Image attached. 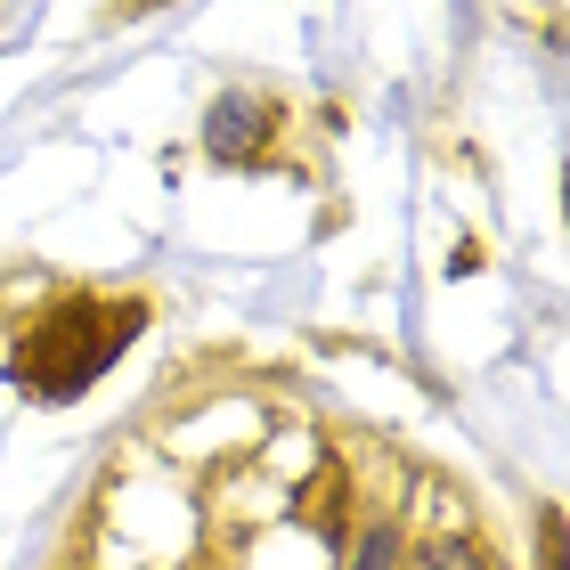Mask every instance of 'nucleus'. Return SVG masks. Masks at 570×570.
Wrapping results in <instances>:
<instances>
[{
  "instance_id": "7ed1b4c3",
  "label": "nucleus",
  "mask_w": 570,
  "mask_h": 570,
  "mask_svg": "<svg viewBox=\"0 0 570 570\" xmlns=\"http://www.w3.org/2000/svg\"><path fill=\"white\" fill-rule=\"evenodd\" d=\"M416 570H498V562H489L473 538H432V547L416 554Z\"/></svg>"
},
{
  "instance_id": "f03ea898",
  "label": "nucleus",
  "mask_w": 570,
  "mask_h": 570,
  "mask_svg": "<svg viewBox=\"0 0 570 570\" xmlns=\"http://www.w3.org/2000/svg\"><path fill=\"white\" fill-rule=\"evenodd\" d=\"M253 131H262V115H253L245 98H220V107H213V155H245Z\"/></svg>"
},
{
  "instance_id": "f257e3e1",
  "label": "nucleus",
  "mask_w": 570,
  "mask_h": 570,
  "mask_svg": "<svg viewBox=\"0 0 570 570\" xmlns=\"http://www.w3.org/2000/svg\"><path fill=\"white\" fill-rule=\"evenodd\" d=\"M139 326H147L139 302H66L58 318H41L33 343L17 351V383L41 392V400H73V392H90V383L115 367Z\"/></svg>"
},
{
  "instance_id": "20e7f679",
  "label": "nucleus",
  "mask_w": 570,
  "mask_h": 570,
  "mask_svg": "<svg viewBox=\"0 0 570 570\" xmlns=\"http://www.w3.org/2000/svg\"><path fill=\"white\" fill-rule=\"evenodd\" d=\"M351 570H392V530H367V538H358Z\"/></svg>"
}]
</instances>
